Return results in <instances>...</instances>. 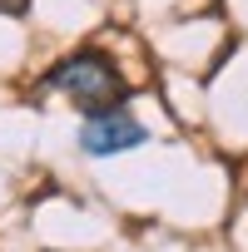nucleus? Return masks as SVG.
Masks as SVG:
<instances>
[{
  "label": "nucleus",
  "instance_id": "obj_2",
  "mask_svg": "<svg viewBox=\"0 0 248 252\" xmlns=\"http://www.w3.org/2000/svg\"><path fill=\"white\" fill-rule=\"evenodd\" d=\"M144 124L134 114H124V109H109V114H89L80 124V149L89 158H109V154H124V149H134L144 144Z\"/></svg>",
  "mask_w": 248,
  "mask_h": 252
},
{
  "label": "nucleus",
  "instance_id": "obj_1",
  "mask_svg": "<svg viewBox=\"0 0 248 252\" xmlns=\"http://www.w3.org/2000/svg\"><path fill=\"white\" fill-rule=\"evenodd\" d=\"M45 89L70 94L84 114H109V109H119L124 99H129V84H124V74L114 69V60L104 50H75V55H65L45 74Z\"/></svg>",
  "mask_w": 248,
  "mask_h": 252
}]
</instances>
